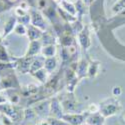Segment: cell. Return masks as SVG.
Wrapping results in <instances>:
<instances>
[{
	"instance_id": "19",
	"label": "cell",
	"mask_w": 125,
	"mask_h": 125,
	"mask_svg": "<svg viewBox=\"0 0 125 125\" xmlns=\"http://www.w3.org/2000/svg\"><path fill=\"white\" fill-rule=\"evenodd\" d=\"M57 65H58V58H57L56 56L45 58V61H44V68L47 70V72H48L49 74H52V73H53V72L56 70Z\"/></svg>"
},
{
	"instance_id": "7",
	"label": "cell",
	"mask_w": 125,
	"mask_h": 125,
	"mask_svg": "<svg viewBox=\"0 0 125 125\" xmlns=\"http://www.w3.org/2000/svg\"><path fill=\"white\" fill-rule=\"evenodd\" d=\"M64 80L66 82V88L68 93H73L75 91L76 85L78 84V82L80 81L75 73V70L72 69L71 67L68 66V68L65 70L64 73Z\"/></svg>"
},
{
	"instance_id": "11",
	"label": "cell",
	"mask_w": 125,
	"mask_h": 125,
	"mask_svg": "<svg viewBox=\"0 0 125 125\" xmlns=\"http://www.w3.org/2000/svg\"><path fill=\"white\" fill-rule=\"evenodd\" d=\"M78 36V43L82 50H88L91 46V38H90V31L87 26H84L80 32L77 34Z\"/></svg>"
},
{
	"instance_id": "15",
	"label": "cell",
	"mask_w": 125,
	"mask_h": 125,
	"mask_svg": "<svg viewBox=\"0 0 125 125\" xmlns=\"http://www.w3.org/2000/svg\"><path fill=\"white\" fill-rule=\"evenodd\" d=\"M44 33V31H42L41 29L35 27L32 24H29L27 26V33L26 36L28 37L29 41H34V40H40Z\"/></svg>"
},
{
	"instance_id": "39",
	"label": "cell",
	"mask_w": 125,
	"mask_h": 125,
	"mask_svg": "<svg viewBox=\"0 0 125 125\" xmlns=\"http://www.w3.org/2000/svg\"><path fill=\"white\" fill-rule=\"evenodd\" d=\"M120 122L125 125V111H122L120 114Z\"/></svg>"
},
{
	"instance_id": "8",
	"label": "cell",
	"mask_w": 125,
	"mask_h": 125,
	"mask_svg": "<svg viewBox=\"0 0 125 125\" xmlns=\"http://www.w3.org/2000/svg\"><path fill=\"white\" fill-rule=\"evenodd\" d=\"M34 57H28V56H22L20 58H14L15 60V68L16 70L21 74H27L30 72V67L32 64Z\"/></svg>"
},
{
	"instance_id": "29",
	"label": "cell",
	"mask_w": 125,
	"mask_h": 125,
	"mask_svg": "<svg viewBox=\"0 0 125 125\" xmlns=\"http://www.w3.org/2000/svg\"><path fill=\"white\" fill-rule=\"evenodd\" d=\"M51 2H52V0H36V3H35V7L34 8L42 12L43 10H45L50 5Z\"/></svg>"
},
{
	"instance_id": "18",
	"label": "cell",
	"mask_w": 125,
	"mask_h": 125,
	"mask_svg": "<svg viewBox=\"0 0 125 125\" xmlns=\"http://www.w3.org/2000/svg\"><path fill=\"white\" fill-rule=\"evenodd\" d=\"M40 91V88L36 85V84H28L26 86H23L20 88V93H21V96L28 98L31 95H34L36 93H38Z\"/></svg>"
},
{
	"instance_id": "10",
	"label": "cell",
	"mask_w": 125,
	"mask_h": 125,
	"mask_svg": "<svg viewBox=\"0 0 125 125\" xmlns=\"http://www.w3.org/2000/svg\"><path fill=\"white\" fill-rule=\"evenodd\" d=\"M63 114H64V110H63V107H62L60 99L58 97H51L49 116H53L55 118L61 119Z\"/></svg>"
},
{
	"instance_id": "43",
	"label": "cell",
	"mask_w": 125,
	"mask_h": 125,
	"mask_svg": "<svg viewBox=\"0 0 125 125\" xmlns=\"http://www.w3.org/2000/svg\"><path fill=\"white\" fill-rule=\"evenodd\" d=\"M2 41H3V37L2 35H0V44H2Z\"/></svg>"
},
{
	"instance_id": "36",
	"label": "cell",
	"mask_w": 125,
	"mask_h": 125,
	"mask_svg": "<svg viewBox=\"0 0 125 125\" xmlns=\"http://www.w3.org/2000/svg\"><path fill=\"white\" fill-rule=\"evenodd\" d=\"M122 94V88L121 86L119 85H116V86H114L112 88V95L114 97H117V96H120Z\"/></svg>"
},
{
	"instance_id": "22",
	"label": "cell",
	"mask_w": 125,
	"mask_h": 125,
	"mask_svg": "<svg viewBox=\"0 0 125 125\" xmlns=\"http://www.w3.org/2000/svg\"><path fill=\"white\" fill-rule=\"evenodd\" d=\"M100 67V62L92 60L89 62V66H88V73H87V78H95L98 74Z\"/></svg>"
},
{
	"instance_id": "5",
	"label": "cell",
	"mask_w": 125,
	"mask_h": 125,
	"mask_svg": "<svg viewBox=\"0 0 125 125\" xmlns=\"http://www.w3.org/2000/svg\"><path fill=\"white\" fill-rule=\"evenodd\" d=\"M88 66H89V61L83 57L79 58L75 62H72L69 65V67L75 70V73L79 80H82L83 78H87Z\"/></svg>"
},
{
	"instance_id": "42",
	"label": "cell",
	"mask_w": 125,
	"mask_h": 125,
	"mask_svg": "<svg viewBox=\"0 0 125 125\" xmlns=\"http://www.w3.org/2000/svg\"><path fill=\"white\" fill-rule=\"evenodd\" d=\"M61 1H62V0H53V2H54V3H60Z\"/></svg>"
},
{
	"instance_id": "26",
	"label": "cell",
	"mask_w": 125,
	"mask_h": 125,
	"mask_svg": "<svg viewBox=\"0 0 125 125\" xmlns=\"http://www.w3.org/2000/svg\"><path fill=\"white\" fill-rule=\"evenodd\" d=\"M59 6L62 9H64L65 11H67L68 13H70L71 15L77 17V10H76V6L74 3H70V2L66 1V0H62L59 3Z\"/></svg>"
},
{
	"instance_id": "30",
	"label": "cell",
	"mask_w": 125,
	"mask_h": 125,
	"mask_svg": "<svg viewBox=\"0 0 125 125\" xmlns=\"http://www.w3.org/2000/svg\"><path fill=\"white\" fill-rule=\"evenodd\" d=\"M37 117V114L35 113V111L33 110L32 107H27L24 109V117L23 120H31Z\"/></svg>"
},
{
	"instance_id": "6",
	"label": "cell",
	"mask_w": 125,
	"mask_h": 125,
	"mask_svg": "<svg viewBox=\"0 0 125 125\" xmlns=\"http://www.w3.org/2000/svg\"><path fill=\"white\" fill-rule=\"evenodd\" d=\"M89 113L87 111L80 113H64L61 119L69 125H83Z\"/></svg>"
},
{
	"instance_id": "40",
	"label": "cell",
	"mask_w": 125,
	"mask_h": 125,
	"mask_svg": "<svg viewBox=\"0 0 125 125\" xmlns=\"http://www.w3.org/2000/svg\"><path fill=\"white\" fill-rule=\"evenodd\" d=\"M82 1L84 2V3H85L87 6H89V5L91 4V2H92V0H82Z\"/></svg>"
},
{
	"instance_id": "34",
	"label": "cell",
	"mask_w": 125,
	"mask_h": 125,
	"mask_svg": "<svg viewBox=\"0 0 125 125\" xmlns=\"http://www.w3.org/2000/svg\"><path fill=\"white\" fill-rule=\"evenodd\" d=\"M99 110H100V105L97 104V103H90L89 105L87 106V109H86V111L89 114L97 113V112H99Z\"/></svg>"
},
{
	"instance_id": "23",
	"label": "cell",
	"mask_w": 125,
	"mask_h": 125,
	"mask_svg": "<svg viewBox=\"0 0 125 125\" xmlns=\"http://www.w3.org/2000/svg\"><path fill=\"white\" fill-rule=\"evenodd\" d=\"M48 75H49V73H48L47 70L44 67L39 69V70H37V71H35L34 73L31 74V76H33L40 83H42V84H45V83L48 81V79H49L48 78Z\"/></svg>"
},
{
	"instance_id": "20",
	"label": "cell",
	"mask_w": 125,
	"mask_h": 125,
	"mask_svg": "<svg viewBox=\"0 0 125 125\" xmlns=\"http://www.w3.org/2000/svg\"><path fill=\"white\" fill-rule=\"evenodd\" d=\"M57 53V46L56 44H50V45H44L42 46V49H41V55L45 58L48 57H53L56 56Z\"/></svg>"
},
{
	"instance_id": "35",
	"label": "cell",
	"mask_w": 125,
	"mask_h": 125,
	"mask_svg": "<svg viewBox=\"0 0 125 125\" xmlns=\"http://www.w3.org/2000/svg\"><path fill=\"white\" fill-rule=\"evenodd\" d=\"M28 12H29V11H27V10H24L23 8L19 7V6L15 7V9H14V15H15L16 17H20V16H23V15L27 14Z\"/></svg>"
},
{
	"instance_id": "12",
	"label": "cell",
	"mask_w": 125,
	"mask_h": 125,
	"mask_svg": "<svg viewBox=\"0 0 125 125\" xmlns=\"http://www.w3.org/2000/svg\"><path fill=\"white\" fill-rule=\"evenodd\" d=\"M33 110L35 111V113L37 114V116L39 117H45V116H49L50 113V100L45 99L40 102H37L36 104L32 106Z\"/></svg>"
},
{
	"instance_id": "27",
	"label": "cell",
	"mask_w": 125,
	"mask_h": 125,
	"mask_svg": "<svg viewBox=\"0 0 125 125\" xmlns=\"http://www.w3.org/2000/svg\"><path fill=\"white\" fill-rule=\"evenodd\" d=\"M75 6H76V10H77V18H80L81 19V16L83 14H85L86 11H87V5L82 1V0H78L76 3H74Z\"/></svg>"
},
{
	"instance_id": "2",
	"label": "cell",
	"mask_w": 125,
	"mask_h": 125,
	"mask_svg": "<svg viewBox=\"0 0 125 125\" xmlns=\"http://www.w3.org/2000/svg\"><path fill=\"white\" fill-rule=\"evenodd\" d=\"M122 110V105L120 104V102L115 99V98H112V99H108L106 101H104L102 103H100V114L102 116H104L105 118L111 117L115 114L121 112Z\"/></svg>"
},
{
	"instance_id": "32",
	"label": "cell",
	"mask_w": 125,
	"mask_h": 125,
	"mask_svg": "<svg viewBox=\"0 0 125 125\" xmlns=\"http://www.w3.org/2000/svg\"><path fill=\"white\" fill-rule=\"evenodd\" d=\"M17 23H20V24H23V25L28 26V25L31 23V16H30V13L28 12L27 14H25V15H23V16L17 17Z\"/></svg>"
},
{
	"instance_id": "25",
	"label": "cell",
	"mask_w": 125,
	"mask_h": 125,
	"mask_svg": "<svg viewBox=\"0 0 125 125\" xmlns=\"http://www.w3.org/2000/svg\"><path fill=\"white\" fill-rule=\"evenodd\" d=\"M41 42H42V45H50V44H56L58 42L57 40V37L54 36L52 33L48 32V31H44V33L42 35V37H41Z\"/></svg>"
},
{
	"instance_id": "17",
	"label": "cell",
	"mask_w": 125,
	"mask_h": 125,
	"mask_svg": "<svg viewBox=\"0 0 125 125\" xmlns=\"http://www.w3.org/2000/svg\"><path fill=\"white\" fill-rule=\"evenodd\" d=\"M105 117L102 116L100 112L97 113H93V114H89L86 118L85 123L88 125H104L105 122Z\"/></svg>"
},
{
	"instance_id": "37",
	"label": "cell",
	"mask_w": 125,
	"mask_h": 125,
	"mask_svg": "<svg viewBox=\"0 0 125 125\" xmlns=\"http://www.w3.org/2000/svg\"><path fill=\"white\" fill-rule=\"evenodd\" d=\"M20 1V0H5V2L8 4V6L9 7H11L12 5H14V4H16V3H18Z\"/></svg>"
},
{
	"instance_id": "9",
	"label": "cell",
	"mask_w": 125,
	"mask_h": 125,
	"mask_svg": "<svg viewBox=\"0 0 125 125\" xmlns=\"http://www.w3.org/2000/svg\"><path fill=\"white\" fill-rule=\"evenodd\" d=\"M61 104H62V107H63L64 113H80L79 111L80 104L73 97V93H70V95L68 97L62 100Z\"/></svg>"
},
{
	"instance_id": "21",
	"label": "cell",
	"mask_w": 125,
	"mask_h": 125,
	"mask_svg": "<svg viewBox=\"0 0 125 125\" xmlns=\"http://www.w3.org/2000/svg\"><path fill=\"white\" fill-rule=\"evenodd\" d=\"M44 61H45V57H43L42 55L41 56H35L33 61H32V64H31L29 74H32L35 71L43 68L44 67Z\"/></svg>"
},
{
	"instance_id": "38",
	"label": "cell",
	"mask_w": 125,
	"mask_h": 125,
	"mask_svg": "<svg viewBox=\"0 0 125 125\" xmlns=\"http://www.w3.org/2000/svg\"><path fill=\"white\" fill-rule=\"evenodd\" d=\"M6 102H8L6 96L5 95H2L1 93H0V104H3V103H6Z\"/></svg>"
},
{
	"instance_id": "44",
	"label": "cell",
	"mask_w": 125,
	"mask_h": 125,
	"mask_svg": "<svg viewBox=\"0 0 125 125\" xmlns=\"http://www.w3.org/2000/svg\"><path fill=\"white\" fill-rule=\"evenodd\" d=\"M83 125H88V124H86V123H84V124H83Z\"/></svg>"
},
{
	"instance_id": "16",
	"label": "cell",
	"mask_w": 125,
	"mask_h": 125,
	"mask_svg": "<svg viewBox=\"0 0 125 125\" xmlns=\"http://www.w3.org/2000/svg\"><path fill=\"white\" fill-rule=\"evenodd\" d=\"M17 24V17L14 15V16H10L4 24V28H3V33H2V37L3 39L6 38L10 33L13 32L14 31V28Z\"/></svg>"
},
{
	"instance_id": "13",
	"label": "cell",
	"mask_w": 125,
	"mask_h": 125,
	"mask_svg": "<svg viewBox=\"0 0 125 125\" xmlns=\"http://www.w3.org/2000/svg\"><path fill=\"white\" fill-rule=\"evenodd\" d=\"M42 42L41 40H34L30 41V44L28 46L27 51L25 52V56L28 57H35L36 55H39L41 53V49H42Z\"/></svg>"
},
{
	"instance_id": "28",
	"label": "cell",
	"mask_w": 125,
	"mask_h": 125,
	"mask_svg": "<svg viewBox=\"0 0 125 125\" xmlns=\"http://www.w3.org/2000/svg\"><path fill=\"white\" fill-rule=\"evenodd\" d=\"M70 27H71V29H72V32H73L74 34H78L80 31L84 28V25L82 24V22H81V19L80 18H77L74 22H72L71 24H70Z\"/></svg>"
},
{
	"instance_id": "3",
	"label": "cell",
	"mask_w": 125,
	"mask_h": 125,
	"mask_svg": "<svg viewBox=\"0 0 125 125\" xmlns=\"http://www.w3.org/2000/svg\"><path fill=\"white\" fill-rule=\"evenodd\" d=\"M11 88H21V85L19 84L18 79L12 69L10 70V72H5L4 74L0 75V91H4Z\"/></svg>"
},
{
	"instance_id": "1",
	"label": "cell",
	"mask_w": 125,
	"mask_h": 125,
	"mask_svg": "<svg viewBox=\"0 0 125 125\" xmlns=\"http://www.w3.org/2000/svg\"><path fill=\"white\" fill-rule=\"evenodd\" d=\"M0 113L10 117L15 123L22 121L24 117V109L10 102L0 104Z\"/></svg>"
},
{
	"instance_id": "33",
	"label": "cell",
	"mask_w": 125,
	"mask_h": 125,
	"mask_svg": "<svg viewBox=\"0 0 125 125\" xmlns=\"http://www.w3.org/2000/svg\"><path fill=\"white\" fill-rule=\"evenodd\" d=\"M0 123H1V125H14L15 124V122L10 117L1 113H0Z\"/></svg>"
},
{
	"instance_id": "14",
	"label": "cell",
	"mask_w": 125,
	"mask_h": 125,
	"mask_svg": "<svg viewBox=\"0 0 125 125\" xmlns=\"http://www.w3.org/2000/svg\"><path fill=\"white\" fill-rule=\"evenodd\" d=\"M4 93H6V98L8 100V102L12 103V104H20L21 101V93H20V89H16V88H11V89H7L4 90Z\"/></svg>"
},
{
	"instance_id": "24",
	"label": "cell",
	"mask_w": 125,
	"mask_h": 125,
	"mask_svg": "<svg viewBox=\"0 0 125 125\" xmlns=\"http://www.w3.org/2000/svg\"><path fill=\"white\" fill-rule=\"evenodd\" d=\"M111 11L113 15H124L125 14V0H117L111 7Z\"/></svg>"
},
{
	"instance_id": "4",
	"label": "cell",
	"mask_w": 125,
	"mask_h": 125,
	"mask_svg": "<svg viewBox=\"0 0 125 125\" xmlns=\"http://www.w3.org/2000/svg\"><path fill=\"white\" fill-rule=\"evenodd\" d=\"M29 13H30V16H31V23L34 25L35 27L41 29L42 31H46L47 30V27H48V24H47V21H46V17L44 16V14L39 11V10L35 9V8H31L29 10Z\"/></svg>"
},
{
	"instance_id": "41",
	"label": "cell",
	"mask_w": 125,
	"mask_h": 125,
	"mask_svg": "<svg viewBox=\"0 0 125 125\" xmlns=\"http://www.w3.org/2000/svg\"><path fill=\"white\" fill-rule=\"evenodd\" d=\"M66 1H68V2H70V3H76L78 0H66Z\"/></svg>"
},
{
	"instance_id": "31",
	"label": "cell",
	"mask_w": 125,
	"mask_h": 125,
	"mask_svg": "<svg viewBox=\"0 0 125 125\" xmlns=\"http://www.w3.org/2000/svg\"><path fill=\"white\" fill-rule=\"evenodd\" d=\"M14 33L19 35V36L26 35V33H27V26L23 25V24H20V23H17L15 28H14Z\"/></svg>"
}]
</instances>
